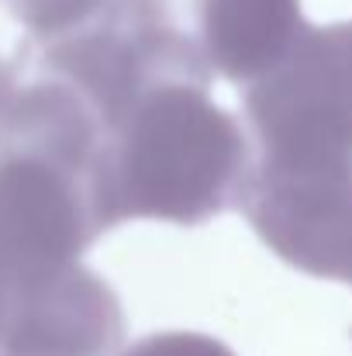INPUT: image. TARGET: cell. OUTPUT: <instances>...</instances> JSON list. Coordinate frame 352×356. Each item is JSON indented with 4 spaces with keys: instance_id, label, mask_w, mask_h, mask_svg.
I'll return each instance as SVG.
<instances>
[{
    "instance_id": "5b68a950",
    "label": "cell",
    "mask_w": 352,
    "mask_h": 356,
    "mask_svg": "<svg viewBox=\"0 0 352 356\" xmlns=\"http://www.w3.org/2000/svg\"><path fill=\"white\" fill-rule=\"evenodd\" d=\"M117 339L115 294L76 263L52 280L10 294L0 356H111Z\"/></svg>"
},
{
    "instance_id": "6da1fadb",
    "label": "cell",
    "mask_w": 352,
    "mask_h": 356,
    "mask_svg": "<svg viewBox=\"0 0 352 356\" xmlns=\"http://www.w3.org/2000/svg\"><path fill=\"white\" fill-rule=\"evenodd\" d=\"M104 145L97 111L62 76L42 70L7 90L0 104V277L10 294L66 273L111 229Z\"/></svg>"
},
{
    "instance_id": "3957f363",
    "label": "cell",
    "mask_w": 352,
    "mask_h": 356,
    "mask_svg": "<svg viewBox=\"0 0 352 356\" xmlns=\"http://www.w3.org/2000/svg\"><path fill=\"white\" fill-rule=\"evenodd\" d=\"M255 170L352 177V21L308 28L294 52L245 87Z\"/></svg>"
},
{
    "instance_id": "7a4b0ae2",
    "label": "cell",
    "mask_w": 352,
    "mask_h": 356,
    "mask_svg": "<svg viewBox=\"0 0 352 356\" xmlns=\"http://www.w3.org/2000/svg\"><path fill=\"white\" fill-rule=\"evenodd\" d=\"M204 80H169L145 90L108 128L104 208L124 218L201 225L238 208L255 156L242 124L208 97Z\"/></svg>"
},
{
    "instance_id": "ba28073f",
    "label": "cell",
    "mask_w": 352,
    "mask_h": 356,
    "mask_svg": "<svg viewBox=\"0 0 352 356\" xmlns=\"http://www.w3.org/2000/svg\"><path fill=\"white\" fill-rule=\"evenodd\" d=\"M10 87H14V73H10V66L0 59V104H3V97H7Z\"/></svg>"
},
{
    "instance_id": "8992f818",
    "label": "cell",
    "mask_w": 352,
    "mask_h": 356,
    "mask_svg": "<svg viewBox=\"0 0 352 356\" xmlns=\"http://www.w3.org/2000/svg\"><path fill=\"white\" fill-rule=\"evenodd\" d=\"M201 49L211 73L252 87L273 73L311 28L301 0H197Z\"/></svg>"
},
{
    "instance_id": "52a82bcc",
    "label": "cell",
    "mask_w": 352,
    "mask_h": 356,
    "mask_svg": "<svg viewBox=\"0 0 352 356\" xmlns=\"http://www.w3.org/2000/svg\"><path fill=\"white\" fill-rule=\"evenodd\" d=\"M111 0H14V17L38 38L56 42L94 21Z\"/></svg>"
},
{
    "instance_id": "9c48e42d",
    "label": "cell",
    "mask_w": 352,
    "mask_h": 356,
    "mask_svg": "<svg viewBox=\"0 0 352 356\" xmlns=\"http://www.w3.org/2000/svg\"><path fill=\"white\" fill-rule=\"evenodd\" d=\"M7 298H10V291H7V284L0 277V332H3V318H7Z\"/></svg>"
},
{
    "instance_id": "277c9868",
    "label": "cell",
    "mask_w": 352,
    "mask_h": 356,
    "mask_svg": "<svg viewBox=\"0 0 352 356\" xmlns=\"http://www.w3.org/2000/svg\"><path fill=\"white\" fill-rule=\"evenodd\" d=\"M42 70L73 83L104 131L159 83H211L215 76L201 42L176 24L169 0H111L94 21L56 38L45 49Z\"/></svg>"
}]
</instances>
